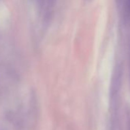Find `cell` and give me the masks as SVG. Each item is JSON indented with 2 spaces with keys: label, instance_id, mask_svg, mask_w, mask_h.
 <instances>
[{
  "label": "cell",
  "instance_id": "cell-1",
  "mask_svg": "<svg viewBox=\"0 0 130 130\" xmlns=\"http://www.w3.org/2000/svg\"><path fill=\"white\" fill-rule=\"evenodd\" d=\"M127 8H128V11L130 13V0H127Z\"/></svg>",
  "mask_w": 130,
  "mask_h": 130
}]
</instances>
